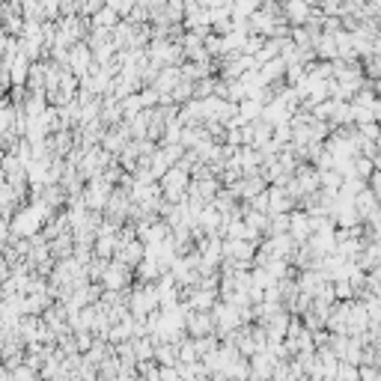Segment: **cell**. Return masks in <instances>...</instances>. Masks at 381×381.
Wrapping results in <instances>:
<instances>
[{
	"label": "cell",
	"instance_id": "cell-4",
	"mask_svg": "<svg viewBox=\"0 0 381 381\" xmlns=\"http://www.w3.org/2000/svg\"><path fill=\"white\" fill-rule=\"evenodd\" d=\"M12 381H39V375L33 367H19V370H12Z\"/></svg>",
	"mask_w": 381,
	"mask_h": 381
},
{
	"label": "cell",
	"instance_id": "cell-5",
	"mask_svg": "<svg viewBox=\"0 0 381 381\" xmlns=\"http://www.w3.org/2000/svg\"><path fill=\"white\" fill-rule=\"evenodd\" d=\"M378 375H381L378 367H367V363L360 367V381H378Z\"/></svg>",
	"mask_w": 381,
	"mask_h": 381
},
{
	"label": "cell",
	"instance_id": "cell-2",
	"mask_svg": "<svg viewBox=\"0 0 381 381\" xmlns=\"http://www.w3.org/2000/svg\"><path fill=\"white\" fill-rule=\"evenodd\" d=\"M337 381H360V367H355V363H345V360H340Z\"/></svg>",
	"mask_w": 381,
	"mask_h": 381
},
{
	"label": "cell",
	"instance_id": "cell-1",
	"mask_svg": "<svg viewBox=\"0 0 381 381\" xmlns=\"http://www.w3.org/2000/svg\"><path fill=\"white\" fill-rule=\"evenodd\" d=\"M188 330H191V337H209L212 330H214V316H206L203 310H197L191 313V319H188Z\"/></svg>",
	"mask_w": 381,
	"mask_h": 381
},
{
	"label": "cell",
	"instance_id": "cell-3",
	"mask_svg": "<svg viewBox=\"0 0 381 381\" xmlns=\"http://www.w3.org/2000/svg\"><path fill=\"white\" fill-rule=\"evenodd\" d=\"M105 283H108L110 289H120V286H125V271H122V265H113V268L105 274Z\"/></svg>",
	"mask_w": 381,
	"mask_h": 381
},
{
	"label": "cell",
	"instance_id": "cell-6",
	"mask_svg": "<svg viewBox=\"0 0 381 381\" xmlns=\"http://www.w3.org/2000/svg\"><path fill=\"white\" fill-rule=\"evenodd\" d=\"M378 381H381V375H378Z\"/></svg>",
	"mask_w": 381,
	"mask_h": 381
}]
</instances>
